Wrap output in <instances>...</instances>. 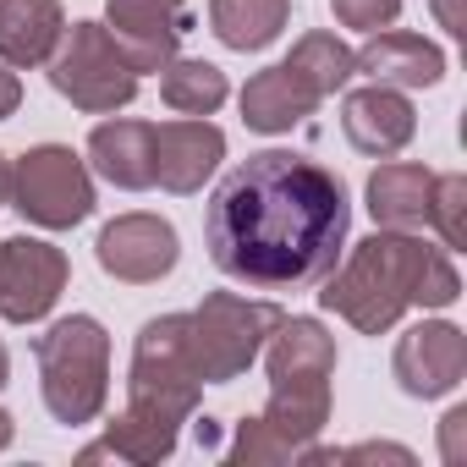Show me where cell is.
I'll list each match as a JSON object with an SVG mask.
<instances>
[{
  "label": "cell",
  "instance_id": "obj_1",
  "mask_svg": "<svg viewBox=\"0 0 467 467\" xmlns=\"http://www.w3.org/2000/svg\"><path fill=\"white\" fill-rule=\"evenodd\" d=\"M347 182L297 149H259L231 165L203 209L214 270L254 292L319 286L347 248Z\"/></svg>",
  "mask_w": 467,
  "mask_h": 467
},
{
  "label": "cell",
  "instance_id": "obj_2",
  "mask_svg": "<svg viewBox=\"0 0 467 467\" xmlns=\"http://www.w3.org/2000/svg\"><path fill=\"white\" fill-rule=\"evenodd\" d=\"M203 396V374L192 358L187 314H160L138 330L127 363V407L105 423L99 440L83 445V462H132L154 467L171 462L182 445V423H192Z\"/></svg>",
  "mask_w": 467,
  "mask_h": 467
},
{
  "label": "cell",
  "instance_id": "obj_3",
  "mask_svg": "<svg viewBox=\"0 0 467 467\" xmlns=\"http://www.w3.org/2000/svg\"><path fill=\"white\" fill-rule=\"evenodd\" d=\"M462 297V275L456 259L412 231H390L379 225L374 237L341 248L336 270L325 275L319 308L347 319L358 336H385L396 330V319L407 308H451Z\"/></svg>",
  "mask_w": 467,
  "mask_h": 467
},
{
  "label": "cell",
  "instance_id": "obj_4",
  "mask_svg": "<svg viewBox=\"0 0 467 467\" xmlns=\"http://www.w3.org/2000/svg\"><path fill=\"white\" fill-rule=\"evenodd\" d=\"M265 374H270V401L265 412L243 418L231 434V462L270 467V462H297L330 423V379H336V336L319 319H281L265 341Z\"/></svg>",
  "mask_w": 467,
  "mask_h": 467
},
{
  "label": "cell",
  "instance_id": "obj_5",
  "mask_svg": "<svg viewBox=\"0 0 467 467\" xmlns=\"http://www.w3.org/2000/svg\"><path fill=\"white\" fill-rule=\"evenodd\" d=\"M39 401L56 423L83 429L110 401V336L94 314H67L45 336H34Z\"/></svg>",
  "mask_w": 467,
  "mask_h": 467
},
{
  "label": "cell",
  "instance_id": "obj_6",
  "mask_svg": "<svg viewBox=\"0 0 467 467\" xmlns=\"http://www.w3.org/2000/svg\"><path fill=\"white\" fill-rule=\"evenodd\" d=\"M45 72H50V88L83 116L127 110L138 99V83H143L105 23H67L50 61H45Z\"/></svg>",
  "mask_w": 467,
  "mask_h": 467
},
{
  "label": "cell",
  "instance_id": "obj_7",
  "mask_svg": "<svg viewBox=\"0 0 467 467\" xmlns=\"http://www.w3.org/2000/svg\"><path fill=\"white\" fill-rule=\"evenodd\" d=\"M286 319L281 303L270 297H243V292H209L192 314H187V336H192V358H198V374L203 385H231V379H243L270 330Z\"/></svg>",
  "mask_w": 467,
  "mask_h": 467
},
{
  "label": "cell",
  "instance_id": "obj_8",
  "mask_svg": "<svg viewBox=\"0 0 467 467\" xmlns=\"http://www.w3.org/2000/svg\"><path fill=\"white\" fill-rule=\"evenodd\" d=\"M94 171L72 143H34L12 160V209L39 231H72L94 214Z\"/></svg>",
  "mask_w": 467,
  "mask_h": 467
},
{
  "label": "cell",
  "instance_id": "obj_9",
  "mask_svg": "<svg viewBox=\"0 0 467 467\" xmlns=\"http://www.w3.org/2000/svg\"><path fill=\"white\" fill-rule=\"evenodd\" d=\"M72 281V265L45 237H0V319L6 325H39L61 303Z\"/></svg>",
  "mask_w": 467,
  "mask_h": 467
},
{
  "label": "cell",
  "instance_id": "obj_10",
  "mask_svg": "<svg viewBox=\"0 0 467 467\" xmlns=\"http://www.w3.org/2000/svg\"><path fill=\"white\" fill-rule=\"evenodd\" d=\"M94 259L110 281L121 286H154L176 270L182 259V237H176V225L165 214H149V209H127L116 220L99 225V237H94Z\"/></svg>",
  "mask_w": 467,
  "mask_h": 467
},
{
  "label": "cell",
  "instance_id": "obj_11",
  "mask_svg": "<svg viewBox=\"0 0 467 467\" xmlns=\"http://www.w3.org/2000/svg\"><path fill=\"white\" fill-rule=\"evenodd\" d=\"M390 374L401 385V396L412 401H440L467 379V336L451 319H418L412 330L396 336L390 352Z\"/></svg>",
  "mask_w": 467,
  "mask_h": 467
},
{
  "label": "cell",
  "instance_id": "obj_12",
  "mask_svg": "<svg viewBox=\"0 0 467 467\" xmlns=\"http://www.w3.org/2000/svg\"><path fill=\"white\" fill-rule=\"evenodd\" d=\"M105 28L127 50V61L143 72H165L182 56V39L192 34L187 0H105Z\"/></svg>",
  "mask_w": 467,
  "mask_h": 467
},
{
  "label": "cell",
  "instance_id": "obj_13",
  "mask_svg": "<svg viewBox=\"0 0 467 467\" xmlns=\"http://www.w3.org/2000/svg\"><path fill=\"white\" fill-rule=\"evenodd\" d=\"M225 160V132L209 116H171L154 127V187L192 198Z\"/></svg>",
  "mask_w": 467,
  "mask_h": 467
},
{
  "label": "cell",
  "instance_id": "obj_14",
  "mask_svg": "<svg viewBox=\"0 0 467 467\" xmlns=\"http://www.w3.org/2000/svg\"><path fill=\"white\" fill-rule=\"evenodd\" d=\"M341 132L358 154L368 160H390L412 143L418 132V110L401 88H385V83H363L341 99Z\"/></svg>",
  "mask_w": 467,
  "mask_h": 467
},
{
  "label": "cell",
  "instance_id": "obj_15",
  "mask_svg": "<svg viewBox=\"0 0 467 467\" xmlns=\"http://www.w3.org/2000/svg\"><path fill=\"white\" fill-rule=\"evenodd\" d=\"M352 67L368 78V83H385V88H434L445 78V50L412 28H379L363 39V50H352Z\"/></svg>",
  "mask_w": 467,
  "mask_h": 467
},
{
  "label": "cell",
  "instance_id": "obj_16",
  "mask_svg": "<svg viewBox=\"0 0 467 467\" xmlns=\"http://www.w3.org/2000/svg\"><path fill=\"white\" fill-rule=\"evenodd\" d=\"M88 171L121 192H149L154 187V121L110 116L88 132Z\"/></svg>",
  "mask_w": 467,
  "mask_h": 467
},
{
  "label": "cell",
  "instance_id": "obj_17",
  "mask_svg": "<svg viewBox=\"0 0 467 467\" xmlns=\"http://www.w3.org/2000/svg\"><path fill=\"white\" fill-rule=\"evenodd\" d=\"M319 105H325V99H319L286 61L254 72L248 88H243V121H248V132H265V138H281V132L303 127Z\"/></svg>",
  "mask_w": 467,
  "mask_h": 467
},
{
  "label": "cell",
  "instance_id": "obj_18",
  "mask_svg": "<svg viewBox=\"0 0 467 467\" xmlns=\"http://www.w3.org/2000/svg\"><path fill=\"white\" fill-rule=\"evenodd\" d=\"M429 192H434V171L418 160H385L363 187L374 225H390V231H423L429 225Z\"/></svg>",
  "mask_w": 467,
  "mask_h": 467
},
{
  "label": "cell",
  "instance_id": "obj_19",
  "mask_svg": "<svg viewBox=\"0 0 467 467\" xmlns=\"http://www.w3.org/2000/svg\"><path fill=\"white\" fill-rule=\"evenodd\" d=\"M61 28H67L61 0H0V67L12 72L45 67Z\"/></svg>",
  "mask_w": 467,
  "mask_h": 467
},
{
  "label": "cell",
  "instance_id": "obj_20",
  "mask_svg": "<svg viewBox=\"0 0 467 467\" xmlns=\"http://www.w3.org/2000/svg\"><path fill=\"white\" fill-rule=\"evenodd\" d=\"M292 23V0H209V34L225 50H270Z\"/></svg>",
  "mask_w": 467,
  "mask_h": 467
},
{
  "label": "cell",
  "instance_id": "obj_21",
  "mask_svg": "<svg viewBox=\"0 0 467 467\" xmlns=\"http://www.w3.org/2000/svg\"><path fill=\"white\" fill-rule=\"evenodd\" d=\"M160 99H165V110H176V116H214V110L231 99V83H225V72H220L214 61H203V56H176V61L160 72Z\"/></svg>",
  "mask_w": 467,
  "mask_h": 467
},
{
  "label": "cell",
  "instance_id": "obj_22",
  "mask_svg": "<svg viewBox=\"0 0 467 467\" xmlns=\"http://www.w3.org/2000/svg\"><path fill=\"white\" fill-rule=\"evenodd\" d=\"M286 67H292V72H297L319 99L341 94V88L358 78V67H352V45H347L341 34H330V28H308V34L292 45Z\"/></svg>",
  "mask_w": 467,
  "mask_h": 467
},
{
  "label": "cell",
  "instance_id": "obj_23",
  "mask_svg": "<svg viewBox=\"0 0 467 467\" xmlns=\"http://www.w3.org/2000/svg\"><path fill=\"white\" fill-rule=\"evenodd\" d=\"M429 231L440 237L445 254H456L467 243V176L462 171H434V192H429Z\"/></svg>",
  "mask_w": 467,
  "mask_h": 467
},
{
  "label": "cell",
  "instance_id": "obj_24",
  "mask_svg": "<svg viewBox=\"0 0 467 467\" xmlns=\"http://www.w3.org/2000/svg\"><path fill=\"white\" fill-rule=\"evenodd\" d=\"M330 12H336V23H341V28L379 34V28H396L401 0H330Z\"/></svg>",
  "mask_w": 467,
  "mask_h": 467
},
{
  "label": "cell",
  "instance_id": "obj_25",
  "mask_svg": "<svg viewBox=\"0 0 467 467\" xmlns=\"http://www.w3.org/2000/svg\"><path fill=\"white\" fill-rule=\"evenodd\" d=\"M330 462H401V467H412V451L407 445H390V440H363V445L330 451Z\"/></svg>",
  "mask_w": 467,
  "mask_h": 467
},
{
  "label": "cell",
  "instance_id": "obj_26",
  "mask_svg": "<svg viewBox=\"0 0 467 467\" xmlns=\"http://www.w3.org/2000/svg\"><path fill=\"white\" fill-rule=\"evenodd\" d=\"M440 456L456 467V462H467V407H451L445 418H440Z\"/></svg>",
  "mask_w": 467,
  "mask_h": 467
},
{
  "label": "cell",
  "instance_id": "obj_27",
  "mask_svg": "<svg viewBox=\"0 0 467 467\" xmlns=\"http://www.w3.org/2000/svg\"><path fill=\"white\" fill-rule=\"evenodd\" d=\"M429 12H434V23H440L451 39L467 34V0H429Z\"/></svg>",
  "mask_w": 467,
  "mask_h": 467
},
{
  "label": "cell",
  "instance_id": "obj_28",
  "mask_svg": "<svg viewBox=\"0 0 467 467\" xmlns=\"http://www.w3.org/2000/svg\"><path fill=\"white\" fill-rule=\"evenodd\" d=\"M17 105H23V78L12 67H0V121H12Z\"/></svg>",
  "mask_w": 467,
  "mask_h": 467
},
{
  "label": "cell",
  "instance_id": "obj_29",
  "mask_svg": "<svg viewBox=\"0 0 467 467\" xmlns=\"http://www.w3.org/2000/svg\"><path fill=\"white\" fill-rule=\"evenodd\" d=\"M12 440H17V418H12V412H6V407H0V451H6V445H12Z\"/></svg>",
  "mask_w": 467,
  "mask_h": 467
},
{
  "label": "cell",
  "instance_id": "obj_30",
  "mask_svg": "<svg viewBox=\"0 0 467 467\" xmlns=\"http://www.w3.org/2000/svg\"><path fill=\"white\" fill-rule=\"evenodd\" d=\"M0 203H12V160L0 154Z\"/></svg>",
  "mask_w": 467,
  "mask_h": 467
},
{
  "label": "cell",
  "instance_id": "obj_31",
  "mask_svg": "<svg viewBox=\"0 0 467 467\" xmlns=\"http://www.w3.org/2000/svg\"><path fill=\"white\" fill-rule=\"evenodd\" d=\"M6 379H12V352H6V341H0V390H6Z\"/></svg>",
  "mask_w": 467,
  "mask_h": 467
}]
</instances>
